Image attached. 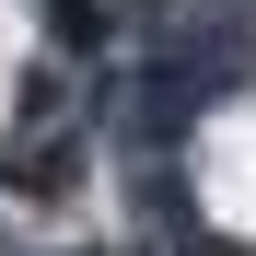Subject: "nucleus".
Listing matches in <instances>:
<instances>
[{"instance_id": "obj_1", "label": "nucleus", "mask_w": 256, "mask_h": 256, "mask_svg": "<svg viewBox=\"0 0 256 256\" xmlns=\"http://www.w3.org/2000/svg\"><path fill=\"white\" fill-rule=\"evenodd\" d=\"M70 175H82V163H70V140H24V152H12V186H24V198H58Z\"/></svg>"}, {"instance_id": "obj_2", "label": "nucleus", "mask_w": 256, "mask_h": 256, "mask_svg": "<svg viewBox=\"0 0 256 256\" xmlns=\"http://www.w3.org/2000/svg\"><path fill=\"white\" fill-rule=\"evenodd\" d=\"M47 12H58V35H94V0H47Z\"/></svg>"}]
</instances>
